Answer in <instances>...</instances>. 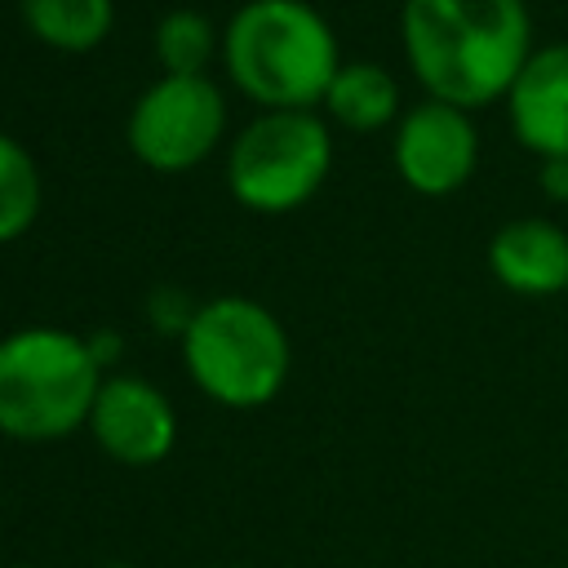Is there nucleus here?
<instances>
[{
	"label": "nucleus",
	"mask_w": 568,
	"mask_h": 568,
	"mask_svg": "<svg viewBox=\"0 0 568 568\" xmlns=\"http://www.w3.org/2000/svg\"><path fill=\"white\" fill-rule=\"evenodd\" d=\"M399 40L426 98L479 111L506 102L532 58L524 0H404Z\"/></svg>",
	"instance_id": "obj_1"
},
{
	"label": "nucleus",
	"mask_w": 568,
	"mask_h": 568,
	"mask_svg": "<svg viewBox=\"0 0 568 568\" xmlns=\"http://www.w3.org/2000/svg\"><path fill=\"white\" fill-rule=\"evenodd\" d=\"M226 75L266 111H311L342 71L328 18L306 0H248L222 31Z\"/></svg>",
	"instance_id": "obj_2"
},
{
	"label": "nucleus",
	"mask_w": 568,
	"mask_h": 568,
	"mask_svg": "<svg viewBox=\"0 0 568 568\" xmlns=\"http://www.w3.org/2000/svg\"><path fill=\"white\" fill-rule=\"evenodd\" d=\"M102 364L89 337L36 324L0 337V435L18 444H53L89 426Z\"/></svg>",
	"instance_id": "obj_3"
},
{
	"label": "nucleus",
	"mask_w": 568,
	"mask_h": 568,
	"mask_svg": "<svg viewBox=\"0 0 568 568\" xmlns=\"http://www.w3.org/2000/svg\"><path fill=\"white\" fill-rule=\"evenodd\" d=\"M182 364L213 404L262 408L284 390L293 346L262 302L231 293L195 306L182 333Z\"/></svg>",
	"instance_id": "obj_4"
},
{
	"label": "nucleus",
	"mask_w": 568,
	"mask_h": 568,
	"mask_svg": "<svg viewBox=\"0 0 568 568\" xmlns=\"http://www.w3.org/2000/svg\"><path fill=\"white\" fill-rule=\"evenodd\" d=\"M333 169V138L315 111H262L226 155V186L248 213H293Z\"/></svg>",
	"instance_id": "obj_5"
},
{
	"label": "nucleus",
	"mask_w": 568,
	"mask_h": 568,
	"mask_svg": "<svg viewBox=\"0 0 568 568\" xmlns=\"http://www.w3.org/2000/svg\"><path fill=\"white\" fill-rule=\"evenodd\" d=\"M226 129V98L209 75H160L138 93L124 142L155 173L195 169Z\"/></svg>",
	"instance_id": "obj_6"
},
{
	"label": "nucleus",
	"mask_w": 568,
	"mask_h": 568,
	"mask_svg": "<svg viewBox=\"0 0 568 568\" xmlns=\"http://www.w3.org/2000/svg\"><path fill=\"white\" fill-rule=\"evenodd\" d=\"M395 173L404 178L408 191L439 200L453 195L470 182L479 164V129L470 111L422 98L395 120V142H390Z\"/></svg>",
	"instance_id": "obj_7"
},
{
	"label": "nucleus",
	"mask_w": 568,
	"mask_h": 568,
	"mask_svg": "<svg viewBox=\"0 0 568 568\" xmlns=\"http://www.w3.org/2000/svg\"><path fill=\"white\" fill-rule=\"evenodd\" d=\"M93 444L120 466H155L178 444V413L169 395L133 373H111L98 386L89 426Z\"/></svg>",
	"instance_id": "obj_8"
},
{
	"label": "nucleus",
	"mask_w": 568,
	"mask_h": 568,
	"mask_svg": "<svg viewBox=\"0 0 568 568\" xmlns=\"http://www.w3.org/2000/svg\"><path fill=\"white\" fill-rule=\"evenodd\" d=\"M515 142L537 160L568 155V40L532 49L519 80L506 93Z\"/></svg>",
	"instance_id": "obj_9"
},
{
	"label": "nucleus",
	"mask_w": 568,
	"mask_h": 568,
	"mask_svg": "<svg viewBox=\"0 0 568 568\" xmlns=\"http://www.w3.org/2000/svg\"><path fill=\"white\" fill-rule=\"evenodd\" d=\"M488 271L519 297H568V231L546 217H515L488 240Z\"/></svg>",
	"instance_id": "obj_10"
},
{
	"label": "nucleus",
	"mask_w": 568,
	"mask_h": 568,
	"mask_svg": "<svg viewBox=\"0 0 568 568\" xmlns=\"http://www.w3.org/2000/svg\"><path fill=\"white\" fill-rule=\"evenodd\" d=\"M342 129L355 133H373L386 129L390 120H399V84L386 67L377 62H342V71L333 75L324 102H320Z\"/></svg>",
	"instance_id": "obj_11"
},
{
	"label": "nucleus",
	"mask_w": 568,
	"mask_h": 568,
	"mask_svg": "<svg viewBox=\"0 0 568 568\" xmlns=\"http://www.w3.org/2000/svg\"><path fill=\"white\" fill-rule=\"evenodd\" d=\"M27 31L58 53H89L111 36V0H22Z\"/></svg>",
	"instance_id": "obj_12"
},
{
	"label": "nucleus",
	"mask_w": 568,
	"mask_h": 568,
	"mask_svg": "<svg viewBox=\"0 0 568 568\" xmlns=\"http://www.w3.org/2000/svg\"><path fill=\"white\" fill-rule=\"evenodd\" d=\"M40 213V169L31 151L0 133V244L18 240Z\"/></svg>",
	"instance_id": "obj_13"
},
{
	"label": "nucleus",
	"mask_w": 568,
	"mask_h": 568,
	"mask_svg": "<svg viewBox=\"0 0 568 568\" xmlns=\"http://www.w3.org/2000/svg\"><path fill=\"white\" fill-rule=\"evenodd\" d=\"M213 49H217V31L195 9H169L155 27V58L164 75H204Z\"/></svg>",
	"instance_id": "obj_14"
},
{
	"label": "nucleus",
	"mask_w": 568,
	"mask_h": 568,
	"mask_svg": "<svg viewBox=\"0 0 568 568\" xmlns=\"http://www.w3.org/2000/svg\"><path fill=\"white\" fill-rule=\"evenodd\" d=\"M537 186L550 204H568V155L564 160H541L537 169Z\"/></svg>",
	"instance_id": "obj_15"
},
{
	"label": "nucleus",
	"mask_w": 568,
	"mask_h": 568,
	"mask_svg": "<svg viewBox=\"0 0 568 568\" xmlns=\"http://www.w3.org/2000/svg\"><path fill=\"white\" fill-rule=\"evenodd\" d=\"M89 351H93V359L106 368L111 359H120V337H115V333H98V337H89Z\"/></svg>",
	"instance_id": "obj_16"
},
{
	"label": "nucleus",
	"mask_w": 568,
	"mask_h": 568,
	"mask_svg": "<svg viewBox=\"0 0 568 568\" xmlns=\"http://www.w3.org/2000/svg\"><path fill=\"white\" fill-rule=\"evenodd\" d=\"M102 568H133V564H102Z\"/></svg>",
	"instance_id": "obj_17"
},
{
	"label": "nucleus",
	"mask_w": 568,
	"mask_h": 568,
	"mask_svg": "<svg viewBox=\"0 0 568 568\" xmlns=\"http://www.w3.org/2000/svg\"><path fill=\"white\" fill-rule=\"evenodd\" d=\"M9 568H36V564H9Z\"/></svg>",
	"instance_id": "obj_18"
}]
</instances>
